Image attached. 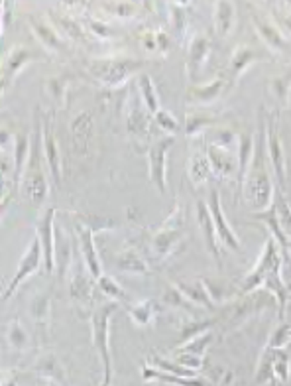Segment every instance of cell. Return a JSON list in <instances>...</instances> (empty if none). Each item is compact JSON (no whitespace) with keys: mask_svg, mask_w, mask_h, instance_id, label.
<instances>
[{"mask_svg":"<svg viewBox=\"0 0 291 386\" xmlns=\"http://www.w3.org/2000/svg\"><path fill=\"white\" fill-rule=\"evenodd\" d=\"M254 24L260 37L264 40L268 46L273 47V49H280V52H291V44L285 40L280 28L273 26L272 22H268V20L258 18V16H254Z\"/></svg>","mask_w":291,"mask_h":386,"instance_id":"26","label":"cell"},{"mask_svg":"<svg viewBox=\"0 0 291 386\" xmlns=\"http://www.w3.org/2000/svg\"><path fill=\"white\" fill-rule=\"evenodd\" d=\"M144 67V62L132 57H99L91 59L87 69L97 81L107 89H119L126 85L132 75H136Z\"/></svg>","mask_w":291,"mask_h":386,"instance_id":"4","label":"cell"},{"mask_svg":"<svg viewBox=\"0 0 291 386\" xmlns=\"http://www.w3.org/2000/svg\"><path fill=\"white\" fill-rule=\"evenodd\" d=\"M195 209H197V223H199L201 233H203V239L207 242L210 255L218 260L220 258V247H218L220 240H218L217 229H215V223H213V217H210L209 205H207V201H197Z\"/></svg>","mask_w":291,"mask_h":386,"instance_id":"19","label":"cell"},{"mask_svg":"<svg viewBox=\"0 0 291 386\" xmlns=\"http://www.w3.org/2000/svg\"><path fill=\"white\" fill-rule=\"evenodd\" d=\"M47 165L46 154H44V134H42V117H37L36 127L32 132V148H30V156H28L26 168L20 187L32 203H44V199L49 193V184H47Z\"/></svg>","mask_w":291,"mask_h":386,"instance_id":"2","label":"cell"},{"mask_svg":"<svg viewBox=\"0 0 291 386\" xmlns=\"http://www.w3.org/2000/svg\"><path fill=\"white\" fill-rule=\"evenodd\" d=\"M182 205L177 203L173 213L164 221V225L160 229L155 230L154 237H152V257L158 260V262H164L167 258L172 257L173 250L182 245V240L185 239L182 230Z\"/></svg>","mask_w":291,"mask_h":386,"instance_id":"6","label":"cell"},{"mask_svg":"<svg viewBox=\"0 0 291 386\" xmlns=\"http://www.w3.org/2000/svg\"><path fill=\"white\" fill-rule=\"evenodd\" d=\"M42 264H44V250H42L40 239H37V237H34V239H32V242L28 245L24 257L20 258L16 274H14V278L10 280L8 288H6V290H4V294H2V302H8L10 298L16 294V290L20 288V284H22L26 278L36 274Z\"/></svg>","mask_w":291,"mask_h":386,"instance_id":"10","label":"cell"},{"mask_svg":"<svg viewBox=\"0 0 291 386\" xmlns=\"http://www.w3.org/2000/svg\"><path fill=\"white\" fill-rule=\"evenodd\" d=\"M57 28H61V32L71 42H79L83 46H87L91 42V34L87 32V28L71 16H57Z\"/></svg>","mask_w":291,"mask_h":386,"instance_id":"32","label":"cell"},{"mask_svg":"<svg viewBox=\"0 0 291 386\" xmlns=\"http://www.w3.org/2000/svg\"><path fill=\"white\" fill-rule=\"evenodd\" d=\"M124 120H126V130L130 136L142 138V140L148 138L150 124H152V115H150V110L146 109L136 83L128 89L126 101H124Z\"/></svg>","mask_w":291,"mask_h":386,"instance_id":"7","label":"cell"},{"mask_svg":"<svg viewBox=\"0 0 291 386\" xmlns=\"http://www.w3.org/2000/svg\"><path fill=\"white\" fill-rule=\"evenodd\" d=\"M207 205H209L210 217H213V223H215V229H217L220 245L227 247L228 250H240V248H242V242H240L238 235L232 230L230 223L227 221V215H225V209H222V203H220V195H218V192L215 187H210L209 189Z\"/></svg>","mask_w":291,"mask_h":386,"instance_id":"11","label":"cell"},{"mask_svg":"<svg viewBox=\"0 0 291 386\" xmlns=\"http://www.w3.org/2000/svg\"><path fill=\"white\" fill-rule=\"evenodd\" d=\"M97 286H99V290L102 294H107L110 298V302H126V292H124V288L109 274H102L97 280Z\"/></svg>","mask_w":291,"mask_h":386,"instance_id":"39","label":"cell"},{"mask_svg":"<svg viewBox=\"0 0 291 386\" xmlns=\"http://www.w3.org/2000/svg\"><path fill=\"white\" fill-rule=\"evenodd\" d=\"M270 87H272L273 95L278 97V101L283 103V105H287L290 103V95H291V79L290 77H275L270 83Z\"/></svg>","mask_w":291,"mask_h":386,"instance_id":"49","label":"cell"},{"mask_svg":"<svg viewBox=\"0 0 291 386\" xmlns=\"http://www.w3.org/2000/svg\"><path fill=\"white\" fill-rule=\"evenodd\" d=\"M175 286L182 290L185 298L193 302L197 308H207V310H213L215 308V302L209 294V288H207V282L205 280H195V282H175Z\"/></svg>","mask_w":291,"mask_h":386,"instance_id":"24","label":"cell"},{"mask_svg":"<svg viewBox=\"0 0 291 386\" xmlns=\"http://www.w3.org/2000/svg\"><path fill=\"white\" fill-rule=\"evenodd\" d=\"M210 40L205 34H195L189 42V49H187V74L191 79L197 77L201 69L205 67L207 59L210 55Z\"/></svg>","mask_w":291,"mask_h":386,"instance_id":"17","label":"cell"},{"mask_svg":"<svg viewBox=\"0 0 291 386\" xmlns=\"http://www.w3.org/2000/svg\"><path fill=\"white\" fill-rule=\"evenodd\" d=\"M232 142H234V132L228 129H218L215 132V138L210 140L209 144H215V146L220 148H230L232 146Z\"/></svg>","mask_w":291,"mask_h":386,"instance_id":"51","label":"cell"},{"mask_svg":"<svg viewBox=\"0 0 291 386\" xmlns=\"http://www.w3.org/2000/svg\"><path fill=\"white\" fill-rule=\"evenodd\" d=\"M155 46H158V52L160 54H167L170 47H172V37L165 34L164 30H155Z\"/></svg>","mask_w":291,"mask_h":386,"instance_id":"52","label":"cell"},{"mask_svg":"<svg viewBox=\"0 0 291 386\" xmlns=\"http://www.w3.org/2000/svg\"><path fill=\"white\" fill-rule=\"evenodd\" d=\"M207 158H209L213 174L220 180L238 177V160H234L230 148H220L215 144H207Z\"/></svg>","mask_w":291,"mask_h":386,"instance_id":"16","label":"cell"},{"mask_svg":"<svg viewBox=\"0 0 291 386\" xmlns=\"http://www.w3.org/2000/svg\"><path fill=\"white\" fill-rule=\"evenodd\" d=\"M154 120H155V124H158L162 130H165L167 134H175L177 130L182 129V127H179V120L175 119L172 112L165 109L158 110V112L154 115Z\"/></svg>","mask_w":291,"mask_h":386,"instance_id":"46","label":"cell"},{"mask_svg":"<svg viewBox=\"0 0 291 386\" xmlns=\"http://www.w3.org/2000/svg\"><path fill=\"white\" fill-rule=\"evenodd\" d=\"M138 91H140V97L144 101L146 109L150 110V115L154 117L158 110L162 109L160 107V97H158V89H155V83L152 81V77L148 74H140L136 79Z\"/></svg>","mask_w":291,"mask_h":386,"instance_id":"30","label":"cell"},{"mask_svg":"<svg viewBox=\"0 0 291 386\" xmlns=\"http://www.w3.org/2000/svg\"><path fill=\"white\" fill-rule=\"evenodd\" d=\"M213 124H215V117L209 112H189L187 122H185V136H199L203 130L209 129Z\"/></svg>","mask_w":291,"mask_h":386,"instance_id":"37","label":"cell"},{"mask_svg":"<svg viewBox=\"0 0 291 386\" xmlns=\"http://www.w3.org/2000/svg\"><path fill=\"white\" fill-rule=\"evenodd\" d=\"M187 6L185 2H172L167 4L170 8V20H172V28L175 32V36L183 40L187 34V28H189V14H187Z\"/></svg>","mask_w":291,"mask_h":386,"instance_id":"33","label":"cell"},{"mask_svg":"<svg viewBox=\"0 0 291 386\" xmlns=\"http://www.w3.org/2000/svg\"><path fill=\"white\" fill-rule=\"evenodd\" d=\"M237 22V4L220 0L215 4V32L217 36L227 37L234 30Z\"/></svg>","mask_w":291,"mask_h":386,"instance_id":"25","label":"cell"},{"mask_svg":"<svg viewBox=\"0 0 291 386\" xmlns=\"http://www.w3.org/2000/svg\"><path fill=\"white\" fill-rule=\"evenodd\" d=\"M30 24H32V32H34V36L36 40L42 44V46L46 47L47 52H54V54H59V52H64L65 44H64V37L59 34V30L54 24H49L46 20H40V18H30Z\"/></svg>","mask_w":291,"mask_h":386,"instance_id":"18","label":"cell"},{"mask_svg":"<svg viewBox=\"0 0 291 386\" xmlns=\"http://www.w3.org/2000/svg\"><path fill=\"white\" fill-rule=\"evenodd\" d=\"M164 302L167 303V305L175 308V310H189V312H193V310L197 308L195 303L189 302V300L185 298V294H183L182 290H179L175 284H172L167 290H165Z\"/></svg>","mask_w":291,"mask_h":386,"instance_id":"42","label":"cell"},{"mask_svg":"<svg viewBox=\"0 0 291 386\" xmlns=\"http://www.w3.org/2000/svg\"><path fill=\"white\" fill-rule=\"evenodd\" d=\"M105 8H109L107 12L119 16V18H134L138 14V4L132 2H109V4H102Z\"/></svg>","mask_w":291,"mask_h":386,"instance_id":"48","label":"cell"},{"mask_svg":"<svg viewBox=\"0 0 291 386\" xmlns=\"http://www.w3.org/2000/svg\"><path fill=\"white\" fill-rule=\"evenodd\" d=\"M291 343V325L290 323H283L278 329L273 331L270 343H268V349H283Z\"/></svg>","mask_w":291,"mask_h":386,"instance_id":"47","label":"cell"},{"mask_svg":"<svg viewBox=\"0 0 291 386\" xmlns=\"http://www.w3.org/2000/svg\"><path fill=\"white\" fill-rule=\"evenodd\" d=\"M264 122L266 120H260V129H258V134H256L254 158H252L250 170L246 174L244 184H242L248 203L254 207L256 211H266L273 205L272 175H270L268 162H266L268 150H266Z\"/></svg>","mask_w":291,"mask_h":386,"instance_id":"1","label":"cell"},{"mask_svg":"<svg viewBox=\"0 0 291 386\" xmlns=\"http://www.w3.org/2000/svg\"><path fill=\"white\" fill-rule=\"evenodd\" d=\"M95 278L87 267L83 264L81 270H77V274L73 276L69 282V290H71V298L79 303H91L93 302V288H95Z\"/></svg>","mask_w":291,"mask_h":386,"instance_id":"22","label":"cell"},{"mask_svg":"<svg viewBox=\"0 0 291 386\" xmlns=\"http://www.w3.org/2000/svg\"><path fill=\"white\" fill-rule=\"evenodd\" d=\"M213 343V333L210 331H205V333H201L197 337H193L191 341H187V343H183L177 347V351H183V353H191V355H199L203 357L205 355V351L209 349V345Z\"/></svg>","mask_w":291,"mask_h":386,"instance_id":"40","label":"cell"},{"mask_svg":"<svg viewBox=\"0 0 291 386\" xmlns=\"http://www.w3.org/2000/svg\"><path fill=\"white\" fill-rule=\"evenodd\" d=\"M227 87V79L225 77H218L215 81L207 83V85H197V87H189V93H187V103L191 105H210L215 103L220 97V93L225 91Z\"/></svg>","mask_w":291,"mask_h":386,"instance_id":"21","label":"cell"},{"mask_svg":"<svg viewBox=\"0 0 291 386\" xmlns=\"http://www.w3.org/2000/svg\"><path fill=\"white\" fill-rule=\"evenodd\" d=\"M67 85H69V79L65 75H57V77H52L47 79L46 87L49 95L54 97L57 105L65 107V99H67Z\"/></svg>","mask_w":291,"mask_h":386,"instance_id":"44","label":"cell"},{"mask_svg":"<svg viewBox=\"0 0 291 386\" xmlns=\"http://www.w3.org/2000/svg\"><path fill=\"white\" fill-rule=\"evenodd\" d=\"M114 223L110 219H102L99 215L95 217H87V219L75 221V233L79 239V248H81V260L83 264L87 267V270L91 272L95 280H99L102 276V267H100L99 252L95 247V233L105 229H112Z\"/></svg>","mask_w":291,"mask_h":386,"instance_id":"5","label":"cell"},{"mask_svg":"<svg viewBox=\"0 0 291 386\" xmlns=\"http://www.w3.org/2000/svg\"><path fill=\"white\" fill-rule=\"evenodd\" d=\"M47 386H61L59 382H55V380H47Z\"/></svg>","mask_w":291,"mask_h":386,"instance_id":"55","label":"cell"},{"mask_svg":"<svg viewBox=\"0 0 291 386\" xmlns=\"http://www.w3.org/2000/svg\"><path fill=\"white\" fill-rule=\"evenodd\" d=\"M85 28H87V32H89L95 40H109V37L117 36V30H114V28L109 26L107 22H100V20L97 18L85 20Z\"/></svg>","mask_w":291,"mask_h":386,"instance_id":"45","label":"cell"},{"mask_svg":"<svg viewBox=\"0 0 291 386\" xmlns=\"http://www.w3.org/2000/svg\"><path fill=\"white\" fill-rule=\"evenodd\" d=\"M36 373L40 377H46L47 380H55L59 385L64 382V368H61L59 361L54 355H44V357L37 358Z\"/></svg>","mask_w":291,"mask_h":386,"instance_id":"35","label":"cell"},{"mask_svg":"<svg viewBox=\"0 0 291 386\" xmlns=\"http://www.w3.org/2000/svg\"><path fill=\"white\" fill-rule=\"evenodd\" d=\"M44 59L42 54H37L34 49H30L26 46H14L10 49V54L4 57L2 62V93H6L10 89V85L16 81V77L20 71L26 67L28 64H34Z\"/></svg>","mask_w":291,"mask_h":386,"instance_id":"12","label":"cell"},{"mask_svg":"<svg viewBox=\"0 0 291 386\" xmlns=\"http://www.w3.org/2000/svg\"><path fill=\"white\" fill-rule=\"evenodd\" d=\"M278 20H280L283 26H285V30L290 32V36H291V16H285V14H282V16H278Z\"/></svg>","mask_w":291,"mask_h":386,"instance_id":"53","label":"cell"},{"mask_svg":"<svg viewBox=\"0 0 291 386\" xmlns=\"http://www.w3.org/2000/svg\"><path fill=\"white\" fill-rule=\"evenodd\" d=\"M175 363H179L182 367L189 368V370H201L203 368V357L199 355H191V353H183V351H177L175 353V357H173Z\"/></svg>","mask_w":291,"mask_h":386,"instance_id":"50","label":"cell"},{"mask_svg":"<svg viewBox=\"0 0 291 386\" xmlns=\"http://www.w3.org/2000/svg\"><path fill=\"white\" fill-rule=\"evenodd\" d=\"M119 310V302H107L91 313L93 345L99 351L102 363V382L100 386H110L112 382V355H110V320Z\"/></svg>","mask_w":291,"mask_h":386,"instance_id":"3","label":"cell"},{"mask_svg":"<svg viewBox=\"0 0 291 386\" xmlns=\"http://www.w3.org/2000/svg\"><path fill=\"white\" fill-rule=\"evenodd\" d=\"M283 257L282 250L278 247V242L273 240V237H268L264 242V250L258 258L256 267L252 268V272L244 278V284L240 286V294H248V292H254L256 288L264 284L266 274L272 270L275 264H282Z\"/></svg>","mask_w":291,"mask_h":386,"instance_id":"8","label":"cell"},{"mask_svg":"<svg viewBox=\"0 0 291 386\" xmlns=\"http://www.w3.org/2000/svg\"><path fill=\"white\" fill-rule=\"evenodd\" d=\"M142 377L146 380H162V382H167V385L173 386H209L205 380L201 378H183V377H175V375H170V373H162L158 368H152L146 365L144 370H142Z\"/></svg>","mask_w":291,"mask_h":386,"instance_id":"31","label":"cell"},{"mask_svg":"<svg viewBox=\"0 0 291 386\" xmlns=\"http://www.w3.org/2000/svg\"><path fill=\"white\" fill-rule=\"evenodd\" d=\"M128 315H130V320L136 323V325L146 327V325H150V323L154 322L155 303L152 300L132 303V305H128Z\"/></svg>","mask_w":291,"mask_h":386,"instance_id":"36","label":"cell"},{"mask_svg":"<svg viewBox=\"0 0 291 386\" xmlns=\"http://www.w3.org/2000/svg\"><path fill=\"white\" fill-rule=\"evenodd\" d=\"M254 148H256V136H250V134H240V136H238L237 160H238V185H240V187H242V184H244L246 174H248L250 164H252Z\"/></svg>","mask_w":291,"mask_h":386,"instance_id":"27","label":"cell"},{"mask_svg":"<svg viewBox=\"0 0 291 386\" xmlns=\"http://www.w3.org/2000/svg\"><path fill=\"white\" fill-rule=\"evenodd\" d=\"M187 174H189V180H191L193 185H203L209 182V177L213 175V168H210L207 152H195L189 158Z\"/></svg>","mask_w":291,"mask_h":386,"instance_id":"29","label":"cell"},{"mask_svg":"<svg viewBox=\"0 0 291 386\" xmlns=\"http://www.w3.org/2000/svg\"><path fill=\"white\" fill-rule=\"evenodd\" d=\"M150 363L154 365V368L158 370H162V373H170V375H175V377H183V378H195L197 377V373L195 370H189V368L182 367L179 363H175L173 358H164L160 357V355H152L150 357Z\"/></svg>","mask_w":291,"mask_h":386,"instance_id":"38","label":"cell"},{"mask_svg":"<svg viewBox=\"0 0 291 386\" xmlns=\"http://www.w3.org/2000/svg\"><path fill=\"white\" fill-rule=\"evenodd\" d=\"M42 134H44V154L49 165V174L54 177L55 185H61V152L55 138L54 112H46L42 117Z\"/></svg>","mask_w":291,"mask_h":386,"instance_id":"14","label":"cell"},{"mask_svg":"<svg viewBox=\"0 0 291 386\" xmlns=\"http://www.w3.org/2000/svg\"><path fill=\"white\" fill-rule=\"evenodd\" d=\"M8 341L14 351H26L28 345H30V335H28V331L22 327V323L18 320L10 323Z\"/></svg>","mask_w":291,"mask_h":386,"instance_id":"43","label":"cell"},{"mask_svg":"<svg viewBox=\"0 0 291 386\" xmlns=\"http://www.w3.org/2000/svg\"><path fill=\"white\" fill-rule=\"evenodd\" d=\"M266 122V150H268V158L272 164L273 174L278 184L285 187V154H283L282 140L278 134V124H275V117H268Z\"/></svg>","mask_w":291,"mask_h":386,"instance_id":"15","label":"cell"},{"mask_svg":"<svg viewBox=\"0 0 291 386\" xmlns=\"http://www.w3.org/2000/svg\"><path fill=\"white\" fill-rule=\"evenodd\" d=\"M2 386H18V382H16V378H6V380L2 382Z\"/></svg>","mask_w":291,"mask_h":386,"instance_id":"54","label":"cell"},{"mask_svg":"<svg viewBox=\"0 0 291 386\" xmlns=\"http://www.w3.org/2000/svg\"><path fill=\"white\" fill-rule=\"evenodd\" d=\"M260 59H264V54L262 52H258L256 47L252 46H238L234 49V54H232V59H230V69H228V75H230V81L237 83L244 71L250 67V65H254L256 62H260Z\"/></svg>","mask_w":291,"mask_h":386,"instance_id":"20","label":"cell"},{"mask_svg":"<svg viewBox=\"0 0 291 386\" xmlns=\"http://www.w3.org/2000/svg\"><path fill=\"white\" fill-rule=\"evenodd\" d=\"M273 209H275V215H278V223L282 227V233L287 239H291V205L283 195H280L273 201Z\"/></svg>","mask_w":291,"mask_h":386,"instance_id":"41","label":"cell"},{"mask_svg":"<svg viewBox=\"0 0 291 386\" xmlns=\"http://www.w3.org/2000/svg\"><path fill=\"white\" fill-rule=\"evenodd\" d=\"M114 267L119 268L120 272H126V274H148L150 272V264L134 248H128L124 252L117 255Z\"/></svg>","mask_w":291,"mask_h":386,"instance_id":"28","label":"cell"},{"mask_svg":"<svg viewBox=\"0 0 291 386\" xmlns=\"http://www.w3.org/2000/svg\"><path fill=\"white\" fill-rule=\"evenodd\" d=\"M91 134H93V115L89 110H83L79 112L71 122V136L75 146L81 150L83 154L87 152L89 148V142H91Z\"/></svg>","mask_w":291,"mask_h":386,"instance_id":"23","label":"cell"},{"mask_svg":"<svg viewBox=\"0 0 291 386\" xmlns=\"http://www.w3.org/2000/svg\"><path fill=\"white\" fill-rule=\"evenodd\" d=\"M175 144L173 136L155 138L148 148V172H150V182L158 187V192H167V152Z\"/></svg>","mask_w":291,"mask_h":386,"instance_id":"9","label":"cell"},{"mask_svg":"<svg viewBox=\"0 0 291 386\" xmlns=\"http://www.w3.org/2000/svg\"><path fill=\"white\" fill-rule=\"evenodd\" d=\"M30 315L37 325V329L44 333L47 329V323H49V296L37 294L30 302Z\"/></svg>","mask_w":291,"mask_h":386,"instance_id":"34","label":"cell"},{"mask_svg":"<svg viewBox=\"0 0 291 386\" xmlns=\"http://www.w3.org/2000/svg\"><path fill=\"white\" fill-rule=\"evenodd\" d=\"M55 209L47 207L46 211L40 215L36 223V237L40 239L42 250H44V264H46V272L52 274L55 270Z\"/></svg>","mask_w":291,"mask_h":386,"instance_id":"13","label":"cell"}]
</instances>
